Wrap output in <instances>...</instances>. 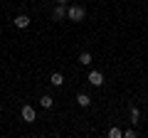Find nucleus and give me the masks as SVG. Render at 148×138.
Wrapping results in <instances>:
<instances>
[{
	"label": "nucleus",
	"instance_id": "6e6552de",
	"mask_svg": "<svg viewBox=\"0 0 148 138\" xmlns=\"http://www.w3.org/2000/svg\"><path fill=\"white\" fill-rule=\"evenodd\" d=\"M49 81H52V84H54V86H62V84H64V77H62V74H59V72H54V74H52V77H49Z\"/></svg>",
	"mask_w": 148,
	"mask_h": 138
},
{
	"label": "nucleus",
	"instance_id": "1a4fd4ad",
	"mask_svg": "<svg viewBox=\"0 0 148 138\" xmlns=\"http://www.w3.org/2000/svg\"><path fill=\"white\" fill-rule=\"evenodd\" d=\"M79 64L89 67V64H91V54H89V52H82V54H79Z\"/></svg>",
	"mask_w": 148,
	"mask_h": 138
},
{
	"label": "nucleus",
	"instance_id": "f03ea898",
	"mask_svg": "<svg viewBox=\"0 0 148 138\" xmlns=\"http://www.w3.org/2000/svg\"><path fill=\"white\" fill-rule=\"evenodd\" d=\"M89 84L91 86H101V84H104V74H101L99 69H91V72H89Z\"/></svg>",
	"mask_w": 148,
	"mask_h": 138
},
{
	"label": "nucleus",
	"instance_id": "9b49d317",
	"mask_svg": "<svg viewBox=\"0 0 148 138\" xmlns=\"http://www.w3.org/2000/svg\"><path fill=\"white\" fill-rule=\"evenodd\" d=\"M109 136L111 138H123V131H119V128L114 126V128H109Z\"/></svg>",
	"mask_w": 148,
	"mask_h": 138
},
{
	"label": "nucleus",
	"instance_id": "9d476101",
	"mask_svg": "<svg viewBox=\"0 0 148 138\" xmlns=\"http://www.w3.org/2000/svg\"><path fill=\"white\" fill-rule=\"evenodd\" d=\"M138 118H141V111H138L136 106H131V123H133V126H136V121H138Z\"/></svg>",
	"mask_w": 148,
	"mask_h": 138
},
{
	"label": "nucleus",
	"instance_id": "0eeeda50",
	"mask_svg": "<svg viewBox=\"0 0 148 138\" xmlns=\"http://www.w3.org/2000/svg\"><path fill=\"white\" fill-rule=\"evenodd\" d=\"M40 106H42V109H52V106H54V99H52V96H47V94H45L42 99H40Z\"/></svg>",
	"mask_w": 148,
	"mask_h": 138
},
{
	"label": "nucleus",
	"instance_id": "7ed1b4c3",
	"mask_svg": "<svg viewBox=\"0 0 148 138\" xmlns=\"http://www.w3.org/2000/svg\"><path fill=\"white\" fill-rule=\"evenodd\" d=\"M22 121L25 123H35V106H30V104H27V106H22Z\"/></svg>",
	"mask_w": 148,
	"mask_h": 138
},
{
	"label": "nucleus",
	"instance_id": "f8f14e48",
	"mask_svg": "<svg viewBox=\"0 0 148 138\" xmlns=\"http://www.w3.org/2000/svg\"><path fill=\"white\" fill-rule=\"evenodd\" d=\"M136 136V131H133V128H128V131H123V138H133Z\"/></svg>",
	"mask_w": 148,
	"mask_h": 138
},
{
	"label": "nucleus",
	"instance_id": "39448f33",
	"mask_svg": "<svg viewBox=\"0 0 148 138\" xmlns=\"http://www.w3.org/2000/svg\"><path fill=\"white\" fill-rule=\"evenodd\" d=\"M15 27L17 30H27V27H30V17L27 15H17L15 17Z\"/></svg>",
	"mask_w": 148,
	"mask_h": 138
},
{
	"label": "nucleus",
	"instance_id": "f257e3e1",
	"mask_svg": "<svg viewBox=\"0 0 148 138\" xmlns=\"http://www.w3.org/2000/svg\"><path fill=\"white\" fill-rule=\"evenodd\" d=\"M67 17H69L72 22H82V20L86 17V10H84L82 5H72V8H67Z\"/></svg>",
	"mask_w": 148,
	"mask_h": 138
},
{
	"label": "nucleus",
	"instance_id": "423d86ee",
	"mask_svg": "<svg viewBox=\"0 0 148 138\" xmlns=\"http://www.w3.org/2000/svg\"><path fill=\"white\" fill-rule=\"evenodd\" d=\"M77 104H79L82 109L91 106V96H89V94H79V96H77Z\"/></svg>",
	"mask_w": 148,
	"mask_h": 138
},
{
	"label": "nucleus",
	"instance_id": "ddd939ff",
	"mask_svg": "<svg viewBox=\"0 0 148 138\" xmlns=\"http://www.w3.org/2000/svg\"><path fill=\"white\" fill-rule=\"evenodd\" d=\"M57 3H64V5H67V3H69V0H57Z\"/></svg>",
	"mask_w": 148,
	"mask_h": 138
},
{
	"label": "nucleus",
	"instance_id": "20e7f679",
	"mask_svg": "<svg viewBox=\"0 0 148 138\" xmlns=\"http://www.w3.org/2000/svg\"><path fill=\"white\" fill-rule=\"evenodd\" d=\"M52 17H54V20H64V17H67V5H64V3H59V5L52 10Z\"/></svg>",
	"mask_w": 148,
	"mask_h": 138
}]
</instances>
